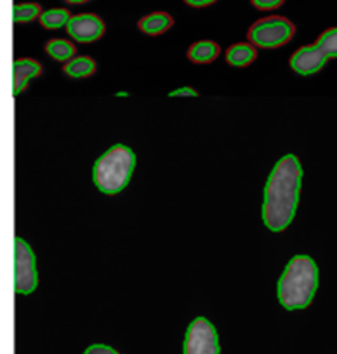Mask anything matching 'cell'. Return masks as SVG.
Returning <instances> with one entry per match:
<instances>
[{"label":"cell","mask_w":337,"mask_h":354,"mask_svg":"<svg viewBox=\"0 0 337 354\" xmlns=\"http://www.w3.org/2000/svg\"><path fill=\"white\" fill-rule=\"evenodd\" d=\"M302 169L295 155H285L271 170L264 186L263 221L268 230L284 231L292 223L299 205Z\"/></svg>","instance_id":"cell-1"},{"label":"cell","mask_w":337,"mask_h":354,"mask_svg":"<svg viewBox=\"0 0 337 354\" xmlns=\"http://www.w3.org/2000/svg\"><path fill=\"white\" fill-rule=\"evenodd\" d=\"M318 288V268L308 255H295L278 280V301L289 311L306 309Z\"/></svg>","instance_id":"cell-2"},{"label":"cell","mask_w":337,"mask_h":354,"mask_svg":"<svg viewBox=\"0 0 337 354\" xmlns=\"http://www.w3.org/2000/svg\"><path fill=\"white\" fill-rule=\"evenodd\" d=\"M136 167V155L124 145H115L96 160L93 179L96 188L104 195H117L131 181Z\"/></svg>","instance_id":"cell-3"},{"label":"cell","mask_w":337,"mask_h":354,"mask_svg":"<svg viewBox=\"0 0 337 354\" xmlns=\"http://www.w3.org/2000/svg\"><path fill=\"white\" fill-rule=\"evenodd\" d=\"M294 25L284 16H270L256 21L248 28V40L254 47H263V49H277L291 42L294 37Z\"/></svg>","instance_id":"cell-4"},{"label":"cell","mask_w":337,"mask_h":354,"mask_svg":"<svg viewBox=\"0 0 337 354\" xmlns=\"http://www.w3.org/2000/svg\"><path fill=\"white\" fill-rule=\"evenodd\" d=\"M37 259L32 247L21 238L15 240V288L18 294L28 295L39 285Z\"/></svg>","instance_id":"cell-5"},{"label":"cell","mask_w":337,"mask_h":354,"mask_svg":"<svg viewBox=\"0 0 337 354\" xmlns=\"http://www.w3.org/2000/svg\"><path fill=\"white\" fill-rule=\"evenodd\" d=\"M185 354H219V339L207 318H195L185 337Z\"/></svg>","instance_id":"cell-6"},{"label":"cell","mask_w":337,"mask_h":354,"mask_svg":"<svg viewBox=\"0 0 337 354\" xmlns=\"http://www.w3.org/2000/svg\"><path fill=\"white\" fill-rule=\"evenodd\" d=\"M104 21L98 15L84 12V15L71 16L70 23L66 26L68 35L80 44L96 42L104 33Z\"/></svg>","instance_id":"cell-7"},{"label":"cell","mask_w":337,"mask_h":354,"mask_svg":"<svg viewBox=\"0 0 337 354\" xmlns=\"http://www.w3.org/2000/svg\"><path fill=\"white\" fill-rule=\"evenodd\" d=\"M291 68L299 75L318 73L327 64V56L315 46H302L291 56Z\"/></svg>","instance_id":"cell-8"},{"label":"cell","mask_w":337,"mask_h":354,"mask_svg":"<svg viewBox=\"0 0 337 354\" xmlns=\"http://www.w3.org/2000/svg\"><path fill=\"white\" fill-rule=\"evenodd\" d=\"M42 73V64L30 57H21L12 63V94L18 96L23 93L32 78Z\"/></svg>","instance_id":"cell-9"},{"label":"cell","mask_w":337,"mask_h":354,"mask_svg":"<svg viewBox=\"0 0 337 354\" xmlns=\"http://www.w3.org/2000/svg\"><path fill=\"white\" fill-rule=\"evenodd\" d=\"M172 25H174L172 16L169 15V12H163V11L152 12V15L145 16V18H141L138 21V28L141 30L143 33L152 37L162 35V33H165Z\"/></svg>","instance_id":"cell-10"},{"label":"cell","mask_w":337,"mask_h":354,"mask_svg":"<svg viewBox=\"0 0 337 354\" xmlns=\"http://www.w3.org/2000/svg\"><path fill=\"white\" fill-rule=\"evenodd\" d=\"M257 57V49L251 42L233 44L226 50V63L235 68L248 66Z\"/></svg>","instance_id":"cell-11"},{"label":"cell","mask_w":337,"mask_h":354,"mask_svg":"<svg viewBox=\"0 0 337 354\" xmlns=\"http://www.w3.org/2000/svg\"><path fill=\"white\" fill-rule=\"evenodd\" d=\"M221 49L216 42L212 40H200L190 46L188 49V59L197 64H207L212 63L217 56H219Z\"/></svg>","instance_id":"cell-12"},{"label":"cell","mask_w":337,"mask_h":354,"mask_svg":"<svg viewBox=\"0 0 337 354\" xmlns=\"http://www.w3.org/2000/svg\"><path fill=\"white\" fill-rule=\"evenodd\" d=\"M64 73L71 78H86L96 71V61L89 56H75L63 68Z\"/></svg>","instance_id":"cell-13"},{"label":"cell","mask_w":337,"mask_h":354,"mask_svg":"<svg viewBox=\"0 0 337 354\" xmlns=\"http://www.w3.org/2000/svg\"><path fill=\"white\" fill-rule=\"evenodd\" d=\"M70 19H71V15L68 9L54 8V9H47V11H44L42 15H40L39 21L46 30H57V28H63V26H68Z\"/></svg>","instance_id":"cell-14"},{"label":"cell","mask_w":337,"mask_h":354,"mask_svg":"<svg viewBox=\"0 0 337 354\" xmlns=\"http://www.w3.org/2000/svg\"><path fill=\"white\" fill-rule=\"evenodd\" d=\"M46 53L56 61H71L75 57V46L70 40L64 39H53L46 44Z\"/></svg>","instance_id":"cell-15"},{"label":"cell","mask_w":337,"mask_h":354,"mask_svg":"<svg viewBox=\"0 0 337 354\" xmlns=\"http://www.w3.org/2000/svg\"><path fill=\"white\" fill-rule=\"evenodd\" d=\"M42 8L37 2H23L12 8V21L15 23H30L33 19H39L42 15Z\"/></svg>","instance_id":"cell-16"},{"label":"cell","mask_w":337,"mask_h":354,"mask_svg":"<svg viewBox=\"0 0 337 354\" xmlns=\"http://www.w3.org/2000/svg\"><path fill=\"white\" fill-rule=\"evenodd\" d=\"M316 47L325 54L327 59L337 57V26L325 30V32L316 39Z\"/></svg>","instance_id":"cell-17"},{"label":"cell","mask_w":337,"mask_h":354,"mask_svg":"<svg viewBox=\"0 0 337 354\" xmlns=\"http://www.w3.org/2000/svg\"><path fill=\"white\" fill-rule=\"evenodd\" d=\"M285 0H251V4L259 11H273L278 9Z\"/></svg>","instance_id":"cell-18"},{"label":"cell","mask_w":337,"mask_h":354,"mask_svg":"<svg viewBox=\"0 0 337 354\" xmlns=\"http://www.w3.org/2000/svg\"><path fill=\"white\" fill-rule=\"evenodd\" d=\"M84 354H120L110 346H104V344H94V346L87 347Z\"/></svg>","instance_id":"cell-19"},{"label":"cell","mask_w":337,"mask_h":354,"mask_svg":"<svg viewBox=\"0 0 337 354\" xmlns=\"http://www.w3.org/2000/svg\"><path fill=\"white\" fill-rule=\"evenodd\" d=\"M169 96L171 97H197L199 96V93H197L195 88H192V87H181V88H176V91H171V93H169Z\"/></svg>","instance_id":"cell-20"},{"label":"cell","mask_w":337,"mask_h":354,"mask_svg":"<svg viewBox=\"0 0 337 354\" xmlns=\"http://www.w3.org/2000/svg\"><path fill=\"white\" fill-rule=\"evenodd\" d=\"M186 4L192 6V8H207V6H212L217 0H185Z\"/></svg>","instance_id":"cell-21"},{"label":"cell","mask_w":337,"mask_h":354,"mask_svg":"<svg viewBox=\"0 0 337 354\" xmlns=\"http://www.w3.org/2000/svg\"><path fill=\"white\" fill-rule=\"evenodd\" d=\"M64 2H68V4H86L89 0H64Z\"/></svg>","instance_id":"cell-22"}]
</instances>
